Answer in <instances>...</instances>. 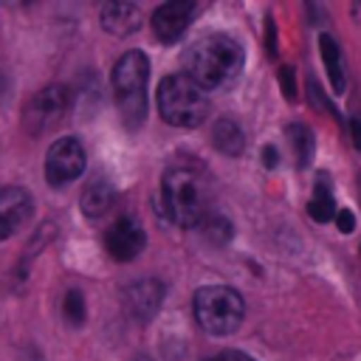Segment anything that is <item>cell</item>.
<instances>
[{"mask_svg": "<svg viewBox=\"0 0 361 361\" xmlns=\"http://www.w3.org/2000/svg\"><path fill=\"white\" fill-rule=\"evenodd\" d=\"M245 65L243 45L228 34H203L183 54V73L203 90H228L237 85Z\"/></svg>", "mask_w": 361, "mask_h": 361, "instance_id": "6da1fadb", "label": "cell"}, {"mask_svg": "<svg viewBox=\"0 0 361 361\" xmlns=\"http://www.w3.org/2000/svg\"><path fill=\"white\" fill-rule=\"evenodd\" d=\"M161 195H164V206L166 214L183 226H200L203 217L209 214V186L200 169L189 166V164H175L164 172V183H161Z\"/></svg>", "mask_w": 361, "mask_h": 361, "instance_id": "7a4b0ae2", "label": "cell"}, {"mask_svg": "<svg viewBox=\"0 0 361 361\" xmlns=\"http://www.w3.org/2000/svg\"><path fill=\"white\" fill-rule=\"evenodd\" d=\"M147 82H149L147 54L127 51L124 56H118L113 68V96L121 121L133 130L147 118Z\"/></svg>", "mask_w": 361, "mask_h": 361, "instance_id": "3957f363", "label": "cell"}, {"mask_svg": "<svg viewBox=\"0 0 361 361\" xmlns=\"http://www.w3.org/2000/svg\"><path fill=\"white\" fill-rule=\"evenodd\" d=\"M158 113L172 127H200L209 116V96L192 76L172 73L158 87Z\"/></svg>", "mask_w": 361, "mask_h": 361, "instance_id": "277c9868", "label": "cell"}, {"mask_svg": "<svg viewBox=\"0 0 361 361\" xmlns=\"http://www.w3.org/2000/svg\"><path fill=\"white\" fill-rule=\"evenodd\" d=\"M192 313L197 324L212 336H231L243 324L245 302L228 285H206L192 296Z\"/></svg>", "mask_w": 361, "mask_h": 361, "instance_id": "5b68a950", "label": "cell"}, {"mask_svg": "<svg viewBox=\"0 0 361 361\" xmlns=\"http://www.w3.org/2000/svg\"><path fill=\"white\" fill-rule=\"evenodd\" d=\"M68 104H71V93H68L65 85H48V87H42L28 102V107H25V116H23L25 130L31 135H42V133L54 130L65 118Z\"/></svg>", "mask_w": 361, "mask_h": 361, "instance_id": "8992f818", "label": "cell"}, {"mask_svg": "<svg viewBox=\"0 0 361 361\" xmlns=\"http://www.w3.org/2000/svg\"><path fill=\"white\" fill-rule=\"evenodd\" d=\"M85 164H87V155L79 138H71V135L56 138L45 155V178L51 186H68L85 172Z\"/></svg>", "mask_w": 361, "mask_h": 361, "instance_id": "52a82bcc", "label": "cell"}, {"mask_svg": "<svg viewBox=\"0 0 361 361\" xmlns=\"http://www.w3.org/2000/svg\"><path fill=\"white\" fill-rule=\"evenodd\" d=\"M144 245H147V234H144V228H141V223L135 217H118L104 231V248L118 262L135 259Z\"/></svg>", "mask_w": 361, "mask_h": 361, "instance_id": "ba28073f", "label": "cell"}, {"mask_svg": "<svg viewBox=\"0 0 361 361\" xmlns=\"http://www.w3.org/2000/svg\"><path fill=\"white\" fill-rule=\"evenodd\" d=\"M34 214V200L23 186L0 189V240L20 231Z\"/></svg>", "mask_w": 361, "mask_h": 361, "instance_id": "9c48e42d", "label": "cell"}, {"mask_svg": "<svg viewBox=\"0 0 361 361\" xmlns=\"http://www.w3.org/2000/svg\"><path fill=\"white\" fill-rule=\"evenodd\" d=\"M195 17V3L192 0H169L155 8L152 14V31L161 42H175L192 23Z\"/></svg>", "mask_w": 361, "mask_h": 361, "instance_id": "30bf717a", "label": "cell"}, {"mask_svg": "<svg viewBox=\"0 0 361 361\" xmlns=\"http://www.w3.org/2000/svg\"><path fill=\"white\" fill-rule=\"evenodd\" d=\"M124 302H127V310H130L133 319L149 322L158 313L161 302H164V285L158 279H138L127 288Z\"/></svg>", "mask_w": 361, "mask_h": 361, "instance_id": "8fae6325", "label": "cell"}, {"mask_svg": "<svg viewBox=\"0 0 361 361\" xmlns=\"http://www.w3.org/2000/svg\"><path fill=\"white\" fill-rule=\"evenodd\" d=\"M99 23L104 31H110L116 37H130L141 28L144 14L133 3H104L99 11Z\"/></svg>", "mask_w": 361, "mask_h": 361, "instance_id": "7c38bea8", "label": "cell"}, {"mask_svg": "<svg viewBox=\"0 0 361 361\" xmlns=\"http://www.w3.org/2000/svg\"><path fill=\"white\" fill-rule=\"evenodd\" d=\"M113 200H116L113 183H110L107 178H93V180H87V186L82 189L79 206H82V212H85L87 217H102V214L113 206Z\"/></svg>", "mask_w": 361, "mask_h": 361, "instance_id": "4fadbf2b", "label": "cell"}, {"mask_svg": "<svg viewBox=\"0 0 361 361\" xmlns=\"http://www.w3.org/2000/svg\"><path fill=\"white\" fill-rule=\"evenodd\" d=\"M319 51H322V62L327 68V79H330L333 90L344 93V87H347V68H344V54H341L338 42L330 34H322L319 37Z\"/></svg>", "mask_w": 361, "mask_h": 361, "instance_id": "5bb4252c", "label": "cell"}, {"mask_svg": "<svg viewBox=\"0 0 361 361\" xmlns=\"http://www.w3.org/2000/svg\"><path fill=\"white\" fill-rule=\"evenodd\" d=\"M212 144H214V149H220L228 158L243 155V149H245L243 127L234 118H217L214 121V130H212Z\"/></svg>", "mask_w": 361, "mask_h": 361, "instance_id": "9a60e30c", "label": "cell"}, {"mask_svg": "<svg viewBox=\"0 0 361 361\" xmlns=\"http://www.w3.org/2000/svg\"><path fill=\"white\" fill-rule=\"evenodd\" d=\"M307 214L316 223L336 220V200H333V192H330V178L324 172H319V178H316V192L307 203Z\"/></svg>", "mask_w": 361, "mask_h": 361, "instance_id": "2e32d148", "label": "cell"}, {"mask_svg": "<svg viewBox=\"0 0 361 361\" xmlns=\"http://www.w3.org/2000/svg\"><path fill=\"white\" fill-rule=\"evenodd\" d=\"M288 138L293 144V155H296V164L299 166H307L313 161V152H316V138H313V130L307 124H288Z\"/></svg>", "mask_w": 361, "mask_h": 361, "instance_id": "e0dca14e", "label": "cell"}, {"mask_svg": "<svg viewBox=\"0 0 361 361\" xmlns=\"http://www.w3.org/2000/svg\"><path fill=\"white\" fill-rule=\"evenodd\" d=\"M200 228H203L206 240L214 243V245H223V243L231 240V223L226 217H220V214H206L203 223H200Z\"/></svg>", "mask_w": 361, "mask_h": 361, "instance_id": "ac0fdd59", "label": "cell"}, {"mask_svg": "<svg viewBox=\"0 0 361 361\" xmlns=\"http://www.w3.org/2000/svg\"><path fill=\"white\" fill-rule=\"evenodd\" d=\"M62 313L71 324H82L85 322V296L79 290H68L65 302H62Z\"/></svg>", "mask_w": 361, "mask_h": 361, "instance_id": "d6986e66", "label": "cell"}, {"mask_svg": "<svg viewBox=\"0 0 361 361\" xmlns=\"http://www.w3.org/2000/svg\"><path fill=\"white\" fill-rule=\"evenodd\" d=\"M279 85H282V90H285V99H288V102H293V99H296L293 68H288V65H282V68H279Z\"/></svg>", "mask_w": 361, "mask_h": 361, "instance_id": "ffe728a7", "label": "cell"}, {"mask_svg": "<svg viewBox=\"0 0 361 361\" xmlns=\"http://www.w3.org/2000/svg\"><path fill=\"white\" fill-rule=\"evenodd\" d=\"M336 226H338V231H341V234H350V231H355V214H353L350 209H341V212H336Z\"/></svg>", "mask_w": 361, "mask_h": 361, "instance_id": "44dd1931", "label": "cell"}, {"mask_svg": "<svg viewBox=\"0 0 361 361\" xmlns=\"http://www.w3.org/2000/svg\"><path fill=\"white\" fill-rule=\"evenodd\" d=\"M206 361H254V358L245 355V353H237V350H223V353H217V355H212Z\"/></svg>", "mask_w": 361, "mask_h": 361, "instance_id": "7402d4cb", "label": "cell"}, {"mask_svg": "<svg viewBox=\"0 0 361 361\" xmlns=\"http://www.w3.org/2000/svg\"><path fill=\"white\" fill-rule=\"evenodd\" d=\"M265 42H268V56H276V31H274V20H268V34H265Z\"/></svg>", "mask_w": 361, "mask_h": 361, "instance_id": "603a6c76", "label": "cell"}, {"mask_svg": "<svg viewBox=\"0 0 361 361\" xmlns=\"http://www.w3.org/2000/svg\"><path fill=\"white\" fill-rule=\"evenodd\" d=\"M350 135H353V144L361 149V121L358 118H350Z\"/></svg>", "mask_w": 361, "mask_h": 361, "instance_id": "cb8c5ba5", "label": "cell"}, {"mask_svg": "<svg viewBox=\"0 0 361 361\" xmlns=\"http://www.w3.org/2000/svg\"><path fill=\"white\" fill-rule=\"evenodd\" d=\"M262 161H265V166H268V169H271V166H276V147H271V144H268V147L262 149Z\"/></svg>", "mask_w": 361, "mask_h": 361, "instance_id": "d4e9b609", "label": "cell"}]
</instances>
